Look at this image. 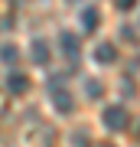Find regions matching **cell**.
I'll return each mask as SVG.
<instances>
[{
	"label": "cell",
	"mask_w": 140,
	"mask_h": 147,
	"mask_svg": "<svg viewBox=\"0 0 140 147\" xmlns=\"http://www.w3.org/2000/svg\"><path fill=\"white\" fill-rule=\"evenodd\" d=\"M85 95H88V98H94V101H98L101 95H104V85H101L98 79H85Z\"/></svg>",
	"instance_id": "ba28073f"
},
{
	"label": "cell",
	"mask_w": 140,
	"mask_h": 147,
	"mask_svg": "<svg viewBox=\"0 0 140 147\" xmlns=\"http://www.w3.org/2000/svg\"><path fill=\"white\" fill-rule=\"evenodd\" d=\"M52 108H56L59 115H72L75 101H72V95H68L65 88H59V92H52Z\"/></svg>",
	"instance_id": "5b68a950"
},
{
	"label": "cell",
	"mask_w": 140,
	"mask_h": 147,
	"mask_svg": "<svg viewBox=\"0 0 140 147\" xmlns=\"http://www.w3.org/2000/svg\"><path fill=\"white\" fill-rule=\"evenodd\" d=\"M94 62H98V65L117 62V46H114V42H101V46H94Z\"/></svg>",
	"instance_id": "277c9868"
},
{
	"label": "cell",
	"mask_w": 140,
	"mask_h": 147,
	"mask_svg": "<svg viewBox=\"0 0 140 147\" xmlns=\"http://www.w3.org/2000/svg\"><path fill=\"white\" fill-rule=\"evenodd\" d=\"M101 121H104L108 131H127V127H130V115H127L124 105H108L104 115H101Z\"/></svg>",
	"instance_id": "6da1fadb"
},
{
	"label": "cell",
	"mask_w": 140,
	"mask_h": 147,
	"mask_svg": "<svg viewBox=\"0 0 140 147\" xmlns=\"http://www.w3.org/2000/svg\"><path fill=\"white\" fill-rule=\"evenodd\" d=\"M59 46H62V53H65V56H72V59L78 56V36H75V33H68V30H65V33H59Z\"/></svg>",
	"instance_id": "52a82bcc"
},
{
	"label": "cell",
	"mask_w": 140,
	"mask_h": 147,
	"mask_svg": "<svg viewBox=\"0 0 140 147\" xmlns=\"http://www.w3.org/2000/svg\"><path fill=\"white\" fill-rule=\"evenodd\" d=\"M114 7H117V10H134V7H137V0H114Z\"/></svg>",
	"instance_id": "30bf717a"
},
{
	"label": "cell",
	"mask_w": 140,
	"mask_h": 147,
	"mask_svg": "<svg viewBox=\"0 0 140 147\" xmlns=\"http://www.w3.org/2000/svg\"><path fill=\"white\" fill-rule=\"evenodd\" d=\"M78 23H82V33H94L101 26V13H98V7H85L82 16H78Z\"/></svg>",
	"instance_id": "3957f363"
},
{
	"label": "cell",
	"mask_w": 140,
	"mask_h": 147,
	"mask_svg": "<svg viewBox=\"0 0 140 147\" xmlns=\"http://www.w3.org/2000/svg\"><path fill=\"white\" fill-rule=\"evenodd\" d=\"M26 88H29V75H23V72H10L7 75V92L10 95H23Z\"/></svg>",
	"instance_id": "8992f818"
},
{
	"label": "cell",
	"mask_w": 140,
	"mask_h": 147,
	"mask_svg": "<svg viewBox=\"0 0 140 147\" xmlns=\"http://www.w3.org/2000/svg\"><path fill=\"white\" fill-rule=\"evenodd\" d=\"M29 59H33V65H49V59H52L49 42L46 39H33L29 42Z\"/></svg>",
	"instance_id": "7a4b0ae2"
},
{
	"label": "cell",
	"mask_w": 140,
	"mask_h": 147,
	"mask_svg": "<svg viewBox=\"0 0 140 147\" xmlns=\"http://www.w3.org/2000/svg\"><path fill=\"white\" fill-rule=\"evenodd\" d=\"M16 56H20V53H16V46H13V42H3V46H0V62L13 65V62H16Z\"/></svg>",
	"instance_id": "9c48e42d"
}]
</instances>
